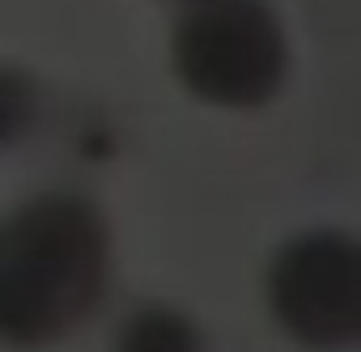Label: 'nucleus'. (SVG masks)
Here are the masks:
<instances>
[{
	"label": "nucleus",
	"mask_w": 361,
	"mask_h": 352,
	"mask_svg": "<svg viewBox=\"0 0 361 352\" xmlns=\"http://www.w3.org/2000/svg\"><path fill=\"white\" fill-rule=\"evenodd\" d=\"M111 352H204L200 327L174 306L145 301L111 335Z\"/></svg>",
	"instance_id": "20e7f679"
},
{
	"label": "nucleus",
	"mask_w": 361,
	"mask_h": 352,
	"mask_svg": "<svg viewBox=\"0 0 361 352\" xmlns=\"http://www.w3.org/2000/svg\"><path fill=\"white\" fill-rule=\"evenodd\" d=\"M268 306L306 348L361 344V242L348 234H302L268 268Z\"/></svg>",
	"instance_id": "7ed1b4c3"
},
{
	"label": "nucleus",
	"mask_w": 361,
	"mask_h": 352,
	"mask_svg": "<svg viewBox=\"0 0 361 352\" xmlns=\"http://www.w3.org/2000/svg\"><path fill=\"white\" fill-rule=\"evenodd\" d=\"M115 234L98 200L43 187L0 208V352H51L106 301Z\"/></svg>",
	"instance_id": "f257e3e1"
},
{
	"label": "nucleus",
	"mask_w": 361,
	"mask_h": 352,
	"mask_svg": "<svg viewBox=\"0 0 361 352\" xmlns=\"http://www.w3.org/2000/svg\"><path fill=\"white\" fill-rule=\"evenodd\" d=\"M39 123V85L26 68L0 60V153L18 149Z\"/></svg>",
	"instance_id": "39448f33"
},
{
	"label": "nucleus",
	"mask_w": 361,
	"mask_h": 352,
	"mask_svg": "<svg viewBox=\"0 0 361 352\" xmlns=\"http://www.w3.org/2000/svg\"><path fill=\"white\" fill-rule=\"evenodd\" d=\"M170 68L209 106L255 111L285 81V30L264 0H188L170 30Z\"/></svg>",
	"instance_id": "f03ea898"
}]
</instances>
